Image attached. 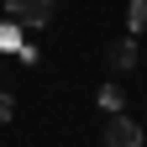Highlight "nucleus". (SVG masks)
I'll use <instances>...</instances> for the list:
<instances>
[{"instance_id":"obj_1","label":"nucleus","mask_w":147,"mask_h":147,"mask_svg":"<svg viewBox=\"0 0 147 147\" xmlns=\"http://www.w3.org/2000/svg\"><path fill=\"white\" fill-rule=\"evenodd\" d=\"M0 11L16 16L21 26H47L53 11H58V0H0Z\"/></svg>"},{"instance_id":"obj_2","label":"nucleus","mask_w":147,"mask_h":147,"mask_svg":"<svg viewBox=\"0 0 147 147\" xmlns=\"http://www.w3.org/2000/svg\"><path fill=\"white\" fill-rule=\"evenodd\" d=\"M105 142H110V147H142V126L126 116V110H110V121H105Z\"/></svg>"},{"instance_id":"obj_3","label":"nucleus","mask_w":147,"mask_h":147,"mask_svg":"<svg viewBox=\"0 0 147 147\" xmlns=\"http://www.w3.org/2000/svg\"><path fill=\"white\" fill-rule=\"evenodd\" d=\"M110 68H116V74L137 68V37H121V42H110Z\"/></svg>"},{"instance_id":"obj_4","label":"nucleus","mask_w":147,"mask_h":147,"mask_svg":"<svg viewBox=\"0 0 147 147\" xmlns=\"http://www.w3.org/2000/svg\"><path fill=\"white\" fill-rule=\"evenodd\" d=\"M126 26H131V37H147V0H131L126 5Z\"/></svg>"},{"instance_id":"obj_5","label":"nucleus","mask_w":147,"mask_h":147,"mask_svg":"<svg viewBox=\"0 0 147 147\" xmlns=\"http://www.w3.org/2000/svg\"><path fill=\"white\" fill-rule=\"evenodd\" d=\"M16 47H21V21L11 16V21H0V53H16Z\"/></svg>"},{"instance_id":"obj_6","label":"nucleus","mask_w":147,"mask_h":147,"mask_svg":"<svg viewBox=\"0 0 147 147\" xmlns=\"http://www.w3.org/2000/svg\"><path fill=\"white\" fill-rule=\"evenodd\" d=\"M100 105H105V110H126V95H121L116 84H105V89H100Z\"/></svg>"},{"instance_id":"obj_7","label":"nucleus","mask_w":147,"mask_h":147,"mask_svg":"<svg viewBox=\"0 0 147 147\" xmlns=\"http://www.w3.org/2000/svg\"><path fill=\"white\" fill-rule=\"evenodd\" d=\"M11 116H16V100H11V95H5V89H0V126H5V121H11Z\"/></svg>"}]
</instances>
